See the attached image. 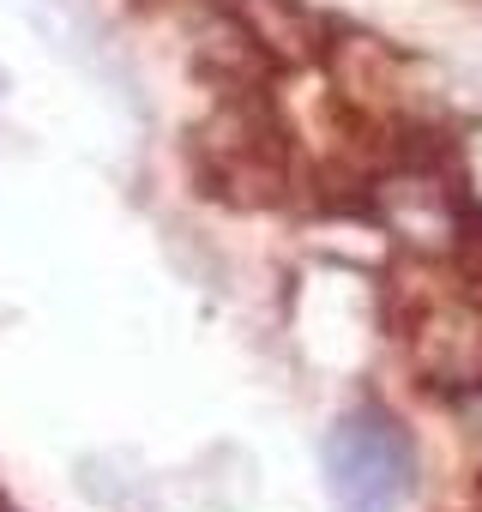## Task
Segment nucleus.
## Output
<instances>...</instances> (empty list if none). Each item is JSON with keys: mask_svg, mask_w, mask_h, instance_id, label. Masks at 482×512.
Returning a JSON list of instances; mask_svg holds the SVG:
<instances>
[{"mask_svg": "<svg viewBox=\"0 0 482 512\" xmlns=\"http://www.w3.org/2000/svg\"><path fill=\"white\" fill-rule=\"evenodd\" d=\"M193 169L205 193L229 205H278L290 193V139L254 85L229 91L223 109L193 133Z\"/></svg>", "mask_w": 482, "mask_h": 512, "instance_id": "nucleus-1", "label": "nucleus"}, {"mask_svg": "<svg viewBox=\"0 0 482 512\" xmlns=\"http://www.w3.org/2000/svg\"><path fill=\"white\" fill-rule=\"evenodd\" d=\"M326 488L338 512H404L416 494V446L386 410H356L326 434Z\"/></svg>", "mask_w": 482, "mask_h": 512, "instance_id": "nucleus-2", "label": "nucleus"}, {"mask_svg": "<svg viewBox=\"0 0 482 512\" xmlns=\"http://www.w3.org/2000/svg\"><path fill=\"white\" fill-rule=\"evenodd\" d=\"M235 25L248 31V43L266 61H290V67L314 61L320 55V37H326L320 19L302 13L296 0H235Z\"/></svg>", "mask_w": 482, "mask_h": 512, "instance_id": "nucleus-3", "label": "nucleus"}]
</instances>
